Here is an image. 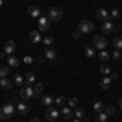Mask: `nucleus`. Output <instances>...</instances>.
<instances>
[{
    "label": "nucleus",
    "mask_w": 122,
    "mask_h": 122,
    "mask_svg": "<svg viewBox=\"0 0 122 122\" xmlns=\"http://www.w3.org/2000/svg\"><path fill=\"white\" fill-rule=\"evenodd\" d=\"M15 112H16V106L13 103H7L0 107V119H10Z\"/></svg>",
    "instance_id": "obj_1"
},
{
    "label": "nucleus",
    "mask_w": 122,
    "mask_h": 122,
    "mask_svg": "<svg viewBox=\"0 0 122 122\" xmlns=\"http://www.w3.org/2000/svg\"><path fill=\"white\" fill-rule=\"evenodd\" d=\"M20 99L23 101H29V99H34V88L28 85V86H21L20 88Z\"/></svg>",
    "instance_id": "obj_2"
},
{
    "label": "nucleus",
    "mask_w": 122,
    "mask_h": 122,
    "mask_svg": "<svg viewBox=\"0 0 122 122\" xmlns=\"http://www.w3.org/2000/svg\"><path fill=\"white\" fill-rule=\"evenodd\" d=\"M47 18L51 20L52 23H57V21H60V20L64 18V11L59 7H54V8H51L47 11Z\"/></svg>",
    "instance_id": "obj_3"
},
{
    "label": "nucleus",
    "mask_w": 122,
    "mask_h": 122,
    "mask_svg": "<svg viewBox=\"0 0 122 122\" xmlns=\"http://www.w3.org/2000/svg\"><path fill=\"white\" fill-rule=\"evenodd\" d=\"M94 29V23L91 20H81L80 23H78V31L81 33V34H88V33H91Z\"/></svg>",
    "instance_id": "obj_4"
},
{
    "label": "nucleus",
    "mask_w": 122,
    "mask_h": 122,
    "mask_svg": "<svg viewBox=\"0 0 122 122\" xmlns=\"http://www.w3.org/2000/svg\"><path fill=\"white\" fill-rule=\"evenodd\" d=\"M93 46H94V49L104 51V49L107 47V39H106V36H103V34H96V36H93Z\"/></svg>",
    "instance_id": "obj_5"
},
{
    "label": "nucleus",
    "mask_w": 122,
    "mask_h": 122,
    "mask_svg": "<svg viewBox=\"0 0 122 122\" xmlns=\"http://www.w3.org/2000/svg\"><path fill=\"white\" fill-rule=\"evenodd\" d=\"M51 20L47 18V16H39L38 18V29L39 31H47V29L51 28Z\"/></svg>",
    "instance_id": "obj_6"
},
{
    "label": "nucleus",
    "mask_w": 122,
    "mask_h": 122,
    "mask_svg": "<svg viewBox=\"0 0 122 122\" xmlns=\"http://www.w3.org/2000/svg\"><path fill=\"white\" fill-rule=\"evenodd\" d=\"M59 116H60V112H59V109H57V107H47V111H46V119H47L49 122L56 121Z\"/></svg>",
    "instance_id": "obj_7"
},
{
    "label": "nucleus",
    "mask_w": 122,
    "mask_h": 122,
    "mask_svg": "<svg viewBox=\"0 0 122 122\" xmlns=\"http://www.w3.org/2000/svg\"><path fill=\"white\" fill-rule=\"evenodd\" d=\"M44 59H46V60H49V62L57 60V51L54 49V47H47L46 51H44Z\"/></svg>",
    "instance_id": "obj_8"
},
{
    "label": "nucleus",
    "mask_w": 122,
    "mask_h": 122,
    "mask_svg": "<svg viewBox=\"0 0 122 122\" xmlns=\"http://www.w3.org/2000/svg\"><path fill=\"white\" fill-rule=\"evenodd\" d=\"M101 28H103V33H104V34H107V33H114V31H116V25H114L111 20H106V21L103 23V26H101Z\"/></svg>",
    "instance_id": "obj_9"
},
{
    "label": "nucleus",
    "mask_w": 122,
    "mask_h": 122,
    "mask_svg": "<svg viewBox=\"0 0 122 122\" xmlns=\"http://www.w3.org/2000/svg\"><path fill=\"white\" fill-rule=\"evenodd\" d=\"M96 20H99V21H106V20H109V11L106 8H98L96 10Z\"/></svg>",
    "instance_id": "obj_10"
},
{
    "label": "nucleus",
    "mask_w": 122,
    "mask_h": 122,
    "mask_svg": "<svg viewBox=\"0 0 122 122\" xmlns=\"http://www.w3.org/2000/svg\"><path fill=\"white\" fill-rule=\"evenodd\" d=\"M5 51V56H13L15 54V51H16V44L13 42V41H8V42H5V47H3Z\"/></svg>",
    "instance_id": "obj_11"
},
{
    "label": "nucleus",
    "mask_w": 122,
    "mask_h": 122,
    "mask_svg": "<svg viewBox=\"0 0 122 122\" xmlns=\"http://www.w3.org/2000/svg\"><path fill=\"white\" fill-rule=\"evenodd\" d=\"M16 111H18V114H21V116H26V114L29 112V107L25 101H18V103H16Z\"/></svg>",
    "instance_id": "obj_12"
},
{
    "label": "nucleus",
    "mask_w": 122,
    "mask_h": 122,
    "mask_svg": "<svg viewBox=\"0 0 122 122\" xmlns=\"http://www.w3.org/2000/svg\"><path fill=\"white\" fill-rule=\"evenodd\" d=\"M29 41H31L33 44L41 42V41H42V38L39 36V31H31V33H29Z\"/></svg>",
    "instance_id": "obj_13"
},
{
    "label": "nucleus",
    "mask_w": 122,
    "mask_h": 122,
    "mask_svg": "<svg viewBox=\"0 0 122 122\" xmlns=\"http://www.w3.org/2000/svg\"><path fill=\"white\" fill-rule=\"evenodd\" d=\"M111 81H112V80H111V76L106 75V76H103V78H101V81H99V86H101L103 90H107V88L111 86Z\"/></svg>",
    "instance_id": "obj_14"
},
{
    "label": "nucleus",
    "mask_w": 122,
    "mask_h": 122,
    "mask_svg": "<svg viewBox=\"0 0 122 122\" xmlns=\"http://www.w3.org/2000/svg\"><path fill=\"white\" fill-rule=\"evenodd\" d=\"M85 56H86V59H93V57H96V49L91 46H86L85 47Z\"/></svg>",
    "instance_id": "obj_15"
},
{
    "label": "nucleus",
    "mask_w": 122,
    "mask_h": 122,
    "mask_svg": "<svg viewBox=\"0 0 122 122\" xmlns=\"http://www.w3.org/2000/svg\"><path fill=\"white\" fill-rule=\"evenodd\" d=\"M60 116H62L65 121H68V119L73 116V111H72V107H68V106H67V107H64V109H62V112H60Z\"/></svg>",
    "instance_id": "obj_16"
},
{
    "label": "nucleus",
    "mask_w": 122,
    "mask_h": 122,
    "mask_svg": "<svg viewBox=\"0 0 122 122\" xmlns=\"http://www.w3.org/2000/svg\"><path fill=\"white\" fill-rule=\"evenodd\" d=\"M28 13L31 16H34V18H39V16H41V10H39L38 7H34V5L28 7Z\"/></svg>",
    "instance_id": "obj_17"
},
{
    "label": "nucleus",
    "mask_w": 122,
    "mask_h": 122,
    "mask_svg": "<svg viewBox=\"0 0 122 122\" xmlns=\"http://www.w3.org/2000/svg\"><path fill=\"white\" fill-rule=\"evenodd\" d=\"M33 88H34V98H39V96H41V93H42V91H44V85L42 83H34V86H33Z\"/></svg>",
    "instance_id": "obj_18"
},
{
    "label": "nucleus",
    "mask_w": 122,
    "mask_h": 122,
    "mask_svg": "<svg viewBox=\"0 0 122 122\" xmlns=\"http://www.w3.org/2000/svg\"><path fill=\"white\" fill-rule=\"evenodd\" d=\"M41 103L44 104L46 107H51V104L54 103V98H52L51 94H46V96H42V98H41Z\"/></svg>",
    "instance_id": "obj_19"
},
{
    "label": "nucleus",
    "mask_w": 122,
    "mask_h": 122,
    "mask_svg": "<svg viewBox=\"0 0 122 122\" xmlns=\"http://www.w3.org/2000/svg\"><path fill=\"white\" fill-rule=\"evenodd\" d=\"M93 109L94 112H101V111H104V103L101 101V99H96L93 103Z\"/></svg>",
    "instance_id": "obj_20"
},
{
    "label": "nucleus",
    "mask_w": 122,
    "mask_h": 122,
    "mask_svg": "<svg viewBox=\"0 0 122 122\" xmlns=\"http://www.w3.org/2000/svg\"><path fill=\"white\" fill-rule=\"evenodd\" d=\"M11 81L7 80V78H0V88H5V90H11Z\"/></svg>",
    "instance_id": "obj_21"
},
{
    "label": "nucleus",
    "mask_w": 122,
    "mask_h": 122,
    "mask_svg": "<svg viewBox=\"0 0 122 122\" xmlns=\"http://www.w3.org/2000/svg\"><path fill=\"white\" fill-rule=\"evenodd\" d=\"M107 114L104 112V111H101V112H96V122H106L107 121Z\"/></svg>",
    "instance_id": "obj_22"
},
{
    "label": "nucleus",
    "mask_w": 122,
    "mask_h": 122,
    "mask_svg": "<svg viewBox=\"0 0 122 122\" xmlns=\"http://www.w3.org/2000/svg\"><path fill=\"white\" fill-rule=\"evenodd\" d=\"M20 65V59L15 56H10L8 57V67H18Z\"/></svg>",
    "instance_id": "obj_23"
},
{
    "label": "nucleus",
    "mask_w": 122,
    "mask_h": 122,
    "mask_svg": "<svg viewBox=\"0 0 122 122\" xmlns=\"http://www.w3.org/2000/svg\"><path fill=\"white\" fill-rule=\"evenodd\" d=\"M98 57H99V60H101V62H104V64H106V62H109V59H111L109 52H106V51H101Z\"/></svg>",
    "instance_id": "obj_24"
},
{
    "label": "nucleus",
    "mask_w": 122,
    "mask_h": 122,
    "mask_svg": "<svg viewBox=\"0 0 122 122\" xmlns=\"http://www.w3.org/2000/svg\"><path fill=\"white\" fill-rule=\"evenodd\" d=\"M25 81L28 85H33L34 81H36V76H34V73H25Z\"/></svg>",
    "instance_id": "obj_25"
},
{
    "label": "nucleus",
    "mask_w": 122,
    "mask_h": 122,
    "mask_svg": "<svg viewBox=\"0 0 122 122\" xmlns=\"http://www.w3.org/2000/svg\"><path fill=\"white\" fill-rule=\"evenodd\" d=\"M73 116H75L76 119H80V121H81V119H83V116H85V111L81 109V107H78V106H76L75 111H73Z\"/></svg>",
    "instance_id": "obj_26"
},
{
    "label": "nucleus",
    "mask_w": 122,
    "mask_h": 122,
    "mask_svg": "<svg viewBox=\"0 0 122 122\" xmlns=\"http://www.w3.org/2000/svg\"><path fill=\"white\" fill-rule=\"evenodd\" d=\"M99 70H101V73H104V75H111V73H112L111 67L107 65V64H103V65L99 67Z\"/></svg>",
    "instance_id": "obj_27"
},
{
    "label": "nucleus",
    "mask_w": 122,
    "mask_h": 122,
    "mask_svg": "<svg viewBox=\"0 0 122 122\" xmlns=\"http://www.w3.org/2000/svg\"><path fill=\"white\" fill-rule=\"evenodd\" d=\"M8 72H10V67H8V65H3V67H0V78H7V75H8Z\"/></svg>",
    "instance_id": "obj_28"
},
{
    "label": "nucleus",
    "mask_w": 122,
    "mask_h": 122,
    "mask_svg": "<svg viewBox=\"0 0 122 122\" xmlns=\"http://www.w3.org/2000/svg\"><path fill=\"white\" fill-rule=\"evenodd\" d=\"M114 47H116L117 51L122 49V36H116V38H114Z\"/></svg>",
    "instance_id": "obj_29"
},
{
    "label": "nucleus",
    "mask_w": 122,
    "mask_h": 122,
    "mask_svg": "<svg viewBox=\"0 0 122 122\" xmlns=\"http://www.w3.org/2000/svg\"><path fill=\"white\" fill-rule=\"evenodd\" d=\"M13 81L18 85V88H21V86H23V83H25V76H21V75H15Z\"/></svg>",
    "instance_id": "obj_30"
},
{
    "label": "nucleus",
    "mask_w": 122,
    "mask_h": 122,
    "mask_svg": "<svg viewBox=\"0 0 122 122\" xmlns=\"http://www.w3.org/2000/svg\"><path fill=\"white\" fill-rule=\"evenodd\" d=\"M67 103H68V107H76V106H78V98L72 96V98H70Z\"/></svg>",
    "instance_id": "obj_31"
},
{
    "label": "nucleus",
    "mask_w": 122,
    "mask_h": 122,
    "mask_svg": "<svg viewBox=\"0 0 122 122\" xmlns=\"http://www.w3.org/2000/svg\"><path fill=\"white\" fill-rule=\"evenodd\" d=\"M104 112L107 114V116H114V114H116V107L109 104V106H106V107H104Z\"/></svg>",
    "instance_id": "obj_32"
},
{
    "label": "nucleus",
    "mask_w": 122,
    "mask_h": 122,
    "mask_svg": "<svg viewBox=\"0 0 122 122\" xmlns=\"http://www.w3.org/2000/svg\"><path fill=\"white\" fill-rule=\"evenodd\" d=\"M54 103H56L57 107H60V106H64V104H65V98H64V96H59V98L54 99Z\"/></svg>",
    "instance_id": "obj_33"
},
{
    "label": "nucleus",
    "mask_w": 122,
    "mask_h": 122,
    "mask_svg": "<svg viewBox=\"0 0 122 122\" xmlns=\"http://www.w3.org/2000/svg\"><path fill=\"white\" fill-rule=\"evenodd\" d=\"M42 42H44L47 47H51V44L54 42V38H52V36H44V38H42Z\"/></svg>",
    "instance_id": "obj_34"
},
{
    "label": "nucleus",
    "mask_w": 122,
    "mask_h": 122,
    "mask_svg": "<svg viewBox=\"0 0 122 122\" xmlns=\"http://www.w3.org/2000/svg\"><path fill=\"white\" fill-rule=\"evenodd\" d=\"M119 16H121V10L119 8H114V10H111V18H119Z\"/></svg>",
    "instance_id": "obj_35"
},
{
    "label": "nucleus",
    "mask_w": 122,
    "mask_h": 122,
    "mask_svg": "<svg viewBox=\"0 0 122 122\" xmlns=\"http://www.w3.org/2000/svg\"><path fill=\"white\" fill-rule=\"evenodd\" d=\"M111 59H112V60H121V51L116 49L112 54H111Z\"/></svg>",
    "instance_id": "obj_36"
},
{
    "label": "nucleus",
    "mask_w": 122,
    "mask_h": 122,
    "mask_svg": "<svg viewBox=\"0 0 122 122\" xmlns=\"http://www.w3.org/2000/svg\"><path fill=\"white\" fill-rule=\"evenodd\" d=\"M80 36H81V33H80V31H73V33H72V39H80Z\"/></svg>",
    "instance_id": "obj_37"
},
{
    "label": "nucleus",
    "mask_w": 122,
    "mask_h": 122,
    "mask_svg": "<svg viewBox=\"0 0 122 122\" xmlns=\"http://www.w3.org/2000/svg\"><path fill=\"white\" fill-rule=\"evenodd\" d=\"M117 78H119V73L112 72V73H111V80H117Z\"/></svg>",
    "instance_id": "obj_38"
},
{
    "label": "nucleus",
    "mask_w": 122,
    "mask_h": 122,
    "mask_svg": "<svg viewBox=\"0 0 122 122\" xmlns=\"http://www.w3.org/2000/svg\"><path fill=\"white\" fill-rule=\"evenodd\" d=\"M29 122H41V121H39L38 117H34V119H31V121H29Z\"/></svg>",
    "instance_id": "obj_39"
},
{
    "label": "nucleus",
    "mask_w": 122,
    "mask_h": 122,
    "mask_svg": "<svg viewBox=\"0 0 122 122\" xmlns=\"http://www.w3.org/2000/svg\"><path fill=\"white\" fill-rule=\"evenodd\" d=\"M119 107H121V111H122V98L119 99Z\"/></svg>",
    "instance_id": "obj_40"
},
{
    "label": "nucleus",
    "mask_w": 122,
    "mask_h": 122,
    "mask_svg": "<svg viewBox=\"0 0 122 122\" xmlns=\"http://www.w3.org/2000/svg\"><path fill=\"white\" fill-rule=\"evenodd\" d=\"M70 122H81L80 119H73V121H70Z\"/></svg>",
    "instance_id": "obj_41"
},
{
    "label": "nucleus",
    "mask_w": 122,
    "mask_h": 122,
    "mask_svg": "<svg viewBox=\"0 0 122 122\" xmlns=\"http://www.w3.org/2000/svg\"><path fill=\"white\" fill-rule=\"evenodd\" d=\"M0 121H2V119H0Z\"/></svg>",
    "instance_id": "obj_42"
}]
</instances>
